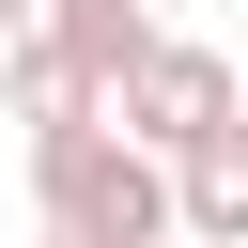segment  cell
<instances>
[{"instance_id":"obj_1","label":"cell","mask_w":248,"mask_h":248,"mask_svg":"<svg viewBox=\"0 0 248 248\" xmlns=\"http://www.w3.org/2000/svg\"><path fill=\"white\" fill-rule=\"evenodd\" d=\"M31 217L78 232V248H170V170H155L108 108H78V124L31 140Z\"/></svg>"},{"instance_id":"obj_2","label":"cell","mask_w":248,"mask_h":248,"mask_svg":"<svg viewBox=\"0 0 248 248\" xmlns=\"http://www.w3.org/2000/svg\"><path fill=\"white\" fill-rule=\"evenodd\" d=\"M108 124H124V140H140V155L170 170V155H202L217 124H248V78H232L217 46H186V31H155V46H140V78L108 93Z\"/></svg>"},{"instance_id":"obj_3","label":"cell","mask_w":248,"mask_h":248,"mask_svg":"<svg viewBox=\"0 0 248 248\" xmlns=\"http://www.w3.org/2000/svg\"><path fill=\"white\" fill-rule=\"evenodd\" d=\"M170 232L186 248H248V124H217L202 155H170Z\"/></svg>"},{"instance_id":"obj_4","label":"cell","mask_w":248,"mask_h":248,"mask_svg":"<svg viewBox=\"0 0 248 248\" xmlns=\"http://www.w3.org/2000/svg\"><path fill=\"white\" fill-rule=\"evenodd\" d=\"M0 108H16V124H31V140H46V124H78V108H93V93H78V78H62V46H46V31H16V46H0Z\"/></svg>"},{"instance_id":"obj_5","label":"cell","mask_w":248,"mask_h":248,"mask_svg":"<svg viewBox=\"0 0 248 248\" xmlns=\"http://www.w3.org/2000/svg\"><path fill=\"white\" fill-rule=\"evenodd\" d=\"M16 31H46V0H0V46H16Z\"/></svg>"},{"instance_id":"obj_6","label":"cell","mask_w":248,"mask_h":248,"mask_svg":"<svg viewBox=\"0 0 248 248\" xmlns=\"http://www.w3.org/2000/svg\"><path fill=\"white\" fill-rule=\"evenodd\" d=\"M31 248H78V232H31ZM170 248H186V232H170Z\"/></svg>"}]
</instances>
